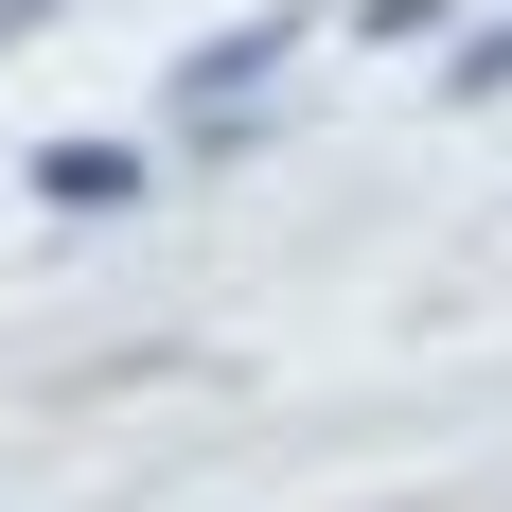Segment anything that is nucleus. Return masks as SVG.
Returning <instances> with one entry per match:
<instances>
[{
    "mask_svg": "<svg viewBox=\"0 0 512 512\" xmlns=\"http://www.w3.org/2000/svg\"><path fill=\"white\" fill-rule=\"evenodd\" d=\"M301 36H318L301 0H265V18H230V36H195V53H177V106H248V89H265Z\"/></svg>",
    "mask_w": 512,
    "mask_h": 512,
    "instance_id": "f257e3e1",
    "label": "nucleus"
},
{
    "mask_svg": "<svg viewBox=\"0 0 512 512\" xmlns=\"http://www.w3.org/2000/svg\"><path fill=\"white\" fill-rule=\"evenodd\" d=\"M36 195L53 212H124L142 195V142H36Z\"/></svg>",
    "mask_w": 512,
    "mask_h": 512,
    "instance_id": "f03ea898",
    "label": "nucleus"
},
{
    "mask_svg": "<svg viewBox=\"0 0 512 512\" xmlns=\"http://www.w3.org/2000/svg\"><path fill=\"white\" fill-rule=\"evenodd\" d=\"M442 89H460V106H495V89H512V18H477V36L442 53Z\"/></svg>",
    "mask_w": 512,
    "mask_h": 512,
    "instance_id": "7ed1b4c3",
    "label": "nucleus"
},
{
    "mask_svg": "<svg viewBox=\"0 0 512 512\" xmlns=\"http://www.w3.org/2000/svg\"><path fill=\"white\" fill-rule=\"evenodd\" d=\"M18 36H53V0H0V53H18Z\"/></svg>",
    "mask_w": 512,
    "mask_h": 512,
    "instance_id": "20e7f679",
    "label": "nucleus"
}]
</instances>
